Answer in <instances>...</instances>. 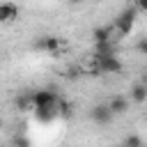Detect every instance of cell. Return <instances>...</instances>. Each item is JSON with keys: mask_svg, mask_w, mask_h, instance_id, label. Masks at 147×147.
<instances>
[{"mask_svg": "<svg viewBox=\"0 0 147 147\" xmlns=\"http://www.w3.org/2000/svg\"><path fill=\"white\" fill-rule=\"evenodd\" d=\"M16 106H18V110H28V108L32 106L30 92H25V94H18V96H16Z\"/></svg>", "mask_w": 147, "mask_h": 147, "instance_id": "cell-13", "label": "cell"}, {"mask_svg": "<svg viewBox=\"0 0 147 147\" xmlns=\"http://www.w3.org/2000/svg\"><path fill=\"white\" fill-rule=\"evenodd\" d=\"M133 18H136V7H124V9L115 16V21H113L115 32H117L119 37H126V34L133 30Z\"/></svg>", "mask_w": 147, "mask_h": 147, "instance_id": "cell-1", "label": "cell"}, {"mask_svg": "<svg viewBox=\"0 0 147 147\" xmlns=\"http://www.w3.org/2000/svg\"><path fill=\"white\" fill-rule=\"evenodd\" d=\"M92 62L101 69V74H119V71H122V62L117 60V55H108V57H92Z\"/></svg>", "mask_w": 147, "mask_h": 147, "instance_id": "cell-3", "label": "cell"}, {"mask_svg": "<svg viewBox=\"0 0 147 147\" xmlns=\"http://www.w3.org/2000/svg\"><path fill=\"white\" fill-rule=\"evenodd\" d=\"M124 147H142V138L140 136H136V133H131V136H126L124 138V142H122Z\"/></svg>", "mask_w": 147, "mask_h": 147, "instance_id": "cell-14", "label": "cell"}, {"mask_svg": "<svg viewBox=\"0 0 147 147\" xmlns=\"http://www.w3.org/2000/svg\"><path fill=\"white\" fill-rule=\"evenodd\" d=\"M0 129H2V117H0Z\"/></svg>", "mask_w": 147, "mask_h": 147, "instance_id": "cell-19", "label": "cell"}, {"mask_svg": "<svg viewBox=\"0 0 147 147\" xmlns=\"http://www.w3.org/2000/svg\"><path fill=\"white\" fill-rule=\"evenodd\" d=\"M115 147H124V145H115Z\"/></svg>", "mask_w": 147, "mask_h": 147, "instance_id": "cell-20", "label": "cell"}, {"mask_svg": "<svg viewBox=\"0 0 147 147\" xmlns=\"http://www.w3.org/2000/svg\"><path fill=\"white\" fill-rule=\"evenodd\" d=\"M16 147H30V142L25 138H16Z\"/></svg>", "mask_w": 147, "mask_h": 147, "instance_id": "cell-17", "label": "cell"}, {"mask_svg": "<svg viewBox=\"0 0 147 147\" xmlns=\"http://www.w3.org/2000/svg\"><path fill=\"white\" fill-rule=\"evenodd\" d=\"M108 110L113 113V117H115V115H124V113L129 110V101H126L124 96H113V99L108 101Z\"/></svg>", "mask_w": 147, "mask_h": 147, "instance_id": "cell-8", "label": "cell"}, {"mask_svg": "<svg viewBox=\"0 0 147 147\" xmlns=\"http://www.w3.org/2000/svg\"><path fill=\"white\" fill-rule=\"evenodd\" d=\"M145 122H147V117H145Z\"/></svg>", "mask_w": 147, "mask_h": 147, "instance_id": "cell-21", "label": "cell"}, {"mask_svg": "<svg viewBox=\"0 0 147 147\" xmlns=\"http://www.w3.org/2000/svg\"><path fill=\"white\" fill-rule=\"evenodd\" d=\"M113 34H115L113 25H99V28L92 30V41L94 44H106V41H113Z\"/></svg>", "mask_w": 147, "mask_h": 147, "instance_id": "cell-5", "label": "cell"}, {"mask_svg": "<svg viewBox=\"0 0 147 147\" xmlns=\"http://www.w3.org/2000/svg\"><path fill=\"white\" fill-rule=\"evenodd\" d=\"M90 117H92L96 124H108V122L113 119V113L108 110V103H99V106H94V108H92Z\"/></svg>", "mask_w": 147, "mask_h": 147, "instance_id": "cell-6", "label": "cell"}, {"mask_svg": "<svg viewBox=\"0 0 147 147\" xmlns=\"http://www.w3.org/2000/svg\"><path fill=\"white\" fill-rule=\"evenodd\" d=\"M133 7H136V11H147V0H138Z\"/></svg>", "mask_w": 147, "mask_h": 147, "instance_id": "cell-16", "label": "cell"}, {"mask_svg": "<svg viewBox=\"0 0 147 147\" xmlns=\"http://www.w3.org/2000/svg\"><path fill=\"white\" fill-rule=\"evenodd\" d=\"M140 83H142V85H145V87H147V69H145V71H142V76H140Z\"/></svg>", "mask_w": 147, "mask_h": 147, "instance_id": "cell-18", "label": "cell"}, {"mask_svg": "<svg viewBox=\"0 0 147 147\" xmlns=\"http://www.w3.org/2000/svg\"><path fill=\"white\" fill-rule=\"evenodd\" d=\"M30 99H32V108L39 110V108H55L60 96L51 90H37V92H30Z\"/></svg>", "mask_w": 147, "mask_h": 147, "instance_id": "cell-2", "label": "cell"}, {"mask_svg": "<svg viewBox=\"0 0 147 147\" xmlns=\"http://www.w3.org/2000/svg\"><path fill=\"white\" fill-rule=\"evenodd\" d=\"M62 46H64L62 37H55V34H46V37H41V39L37 41V48H39V51H46V53H51V55H57Z\"/></svg>", "mask_w": 147, "mask_h": 147, "instance_id": "cell-4", "label": "cell"}, {"mask_svg": "<svg viewBox=\"0 0 147 147\" xmlns=\"http://www.w3.org/2000/svg\"><path fill=\"white\" fill-rule=\"evenodd\" d=\"M34 115H37V119H41V122H51V119L57 117L55 108H39V110H34Z\"/></svg>", "mask_w": 147, "mask_h": 147, "instance_id": "cell-11", "label": "cell"}, {"mask_svg": "<svg viewBox=\"0 0 147 147\" xmlns=\"http://www.w3.org/2000/svg\"><path fill=\"white\" fill-rule=\"evenodd\" d=\"M131 101H133V103H145V101H147V87H145L142 83H136V85L131 87Z\"/></svg>", "mask_w": 147, "mask_h": 147, "instance_id": "cell-10", "label": "cell"}, {"mask_svg": "<svg viewBox=\"0 0 147 147\" xmlns=\"http://www.w3.org/2000/svg\"><path fill=\"white\" fill-rule=\"evenodd\" d=\"M108 55H115V44H113V41L94 44V53H92V57H108Z\"/></svg>", "mask_w": 147, "mask_h": 147, "instance_id": "cell-9", "label": "cell"}, {"mask_svg": "<svg viewBox=\"0 0 147 147\" xmlns=\"http://www.w3.org/2000/svg\"><path fill=\"white\" fill-rule=\"evenodd\" d=\"M18 18V7L11 2H2L0 5V23H11Z\"/></svg>", "mask_w": 147, "mask_h": 147, "instance_id": "cell-7", "label": "cell"}, {"mask_svg": "<svg viewBox=\"0 0 147 147\" xmlns=\"http://www.w3.org/2000/svg\"><path fill=\"white\" fill-rule=\"evenodd\" d=\"M136 51H138L140 55H147V37H140V39L136 41Z\"/></svg>", "mask_w": 147, "mask_h": 147, "instance_id": "cell-15", "label": "cell"}, {"mask_svg": "<svg viewBox=\"0 0 147 147\" xmlns=\"http://www.w3.org/2000/svg\"><path fill=\"white\" fill-rule=\"evenodd\" d=\"M71 110H74V108H71V103H69V101H64V99H57V103H55V113H57V115H62V117H69V115H71Z\"/></svg>", "mask_w": 147, "mask_h": 147, "instance_id": "cell-12", "label": "cell"}]
</instances>
